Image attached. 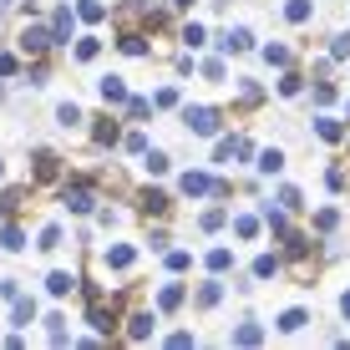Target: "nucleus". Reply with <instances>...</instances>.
Wrapping results in <instances>:
<instances>
[{
  "instance_id": "obj_1",
  "label": "nucleus",
  "mask_w": 350,
  "mask_h": 350,
  "mask_svg": "<svg viewBox=\"0 0 350 350\" xmlns=\"http://www.w3.org/2000/svg\"><path fill=\"white\" fill-rule=\"evenodd\" d=\"M183 122L198 132V137H219V112H213V107H183Z\"/></svg>"
},
{
  "instance_id": "obj_2",
  "label": "nucleus",
  "mask_w": 350,
  "mask_h": 350,
  "mask_svg": "<svg viewBox=\"0 0 350 350\" xmlns=\"http://www.w3.org/2000/svg\"><path fill=\"white\" fill-rule=\"evenodd\" d=\"M178 188H183V193H188V198H203V193H213V188H219V183H213V178H208V173H183V183H178Z\"/></svg>"
},
{
  "instance_id": "obj_3",
  "label": "nucleus",
  "mask_w": 350,
  "mask_h": 350,
  "mask_svg": "<svg viewBox=\"0 0 350 350\" xmlns=\"http://www.w3.org/2000/svg\"><path fill=\"white\" fill-rule=\"evenodd\" d=\"M51 41H56V36L41 31V26H26V31H21V51H46Z\"/></svg>"
},
{
  "instance_id": "obj_4",
  "label": "nucleus",
  "mask_w": 350,
  "mask_h": 350,
  "mask_svg": "<svg viewBox=\"0 0 350 350\" xmlns=\"http://www.w3.org/2000/svg\"><path fill=\"white\" fill-rule=\"evenodd\" d=\"M132 259H137V254H132L127 244H112V249H107V269H132Z\"/></svg>"
},
{
  "instance_id": "obj_5",
  "label": "nucleus",
  "mask_w": 350,
  "mask_h": 350,
  "mask_svg": "<svg viewBox=\"0 0 350 350\" xmlns=\"http://www.w3.org/2000/svg\"><path fill=\"white\" fill-rule=\"evenodd\" d=\"M234 345L254 350V345H264V330H259V325H239V330H234Z\"/></svg>"
},
{
  "instance_id": "obj_6",
  "label": "nucleus",
  "mask_w": 350,
  "mask_h": 350,
  "mask_svg": "<svg viewBox=\"0 0 350 350\" xmlns=\"http://www.w3.org/2000/svg\"><path fill=\"white\" fill-rule=\"evenodd\" d=\"M71 26H77V21H71V5H62L56 21H51V36H56V41H71Z\"/></svg>"
},
{
  "instance_id": "obj_7",
  "label": "nucleus",
  "mask_w": 350,
  "mask_h": 350,
  "mask_svg": "<svg viewBox=\"0 0 350 350\" xmlns=\"http://www.w3.org/2000/svg\"><path fill=\"white\" fill-rule=\"evenodd\" d=\"M305 325H310V315H305V310H284V315H280V330H284V335H299Z\"/></svg>"
},
{
  "instance_id": "obj_8",
  "label": "nucleus",
  "mask_w": 350,
  "mask_h": 350,
  "mask_svg": "<svg viewBox=\"0 0 350 350\" xmlns=\"http://www.w3.org/2000/svg\"><path fill=\"white\" fill-rule=\"evenodd\" d=\"M249 46H254V36H249L244 26H234V31L224 36V51H249Z\"/></svg>"
},
{
  "instance_id": "obj_9",
  "label": "nucleus",
  "mask_w": 350,
  "mask_h": 350,
  "mask_svg": "<svg viewBox=\"0 0 350 350\" xmlns=\"http://www.w3.org/2000/svg\"><path fill=\"white\" fill-rule=\"evenodd\" d=\"M92 203H96V198H92L87 188H71V193H66V208H71V213H92Z\"/></svg>"
},
{
  "instance_id": "obj_10",
  "label": "nucleus",
  "mask_w": 350,
  "mask_h": 350,
  "mask_svg": "<svg viewBox=\"0 0 350 350\" xmlns=\"http://www.w3.org/2000/svg\"><path fill=\"white\" fill-rule=\"evenodd\" d=\"M102 102H127V87H122V77H102Z\"/></svg>"
},
{
  "instance_id": "obj_11",
  "label": "nucleus",
  "mask_w": 350,
  "mask_h": 350,
  "mask_svg": "<svg viewBox=\"0 0 350 350\" xmlns=\"http://www.w3.org/2000/svg\"><path fill=\"white\" fill-rule=\"evenodd\" d=\"M36 178H41V183L56 178V152H36Z\"/></svg>"
},
{
  "instance_id": "obj_12",
  "label": "nucleus",
  "mask_w": 350,
  "mask_h": 350,
  "mask_svg": "<svg viewBox=\"0 0 350 350\" xmlns=\"http://www.w3.org/2000/svg\"><path fill=\"white\" fill-rule=\"evenodd\" d=\"M310 10H315V5H310V0H289V5H284V21H295V26H305V21H310Z\"/></svg>"
},
{
  "instance_id": "obj_13",
  "label": "nucleus",
  "mask_w": 350,
  "mask_h": 350,
  "mask_svg": "<svg viewBox=\"0 0 350 350\" xmlns=\"http://www.w3.org/2000/svg\"><path fill=\"white\" fill-rule=\"evenodd\" d=\"M280 167H284V152L280 148H264L259 152V173H280Z\"/></svg>"
},
{
  "instance_id": "obj_14",
  "label": "nucleus",
  "mask_w": 350,
  "mask_h": 350,
  "mask_svg": "<svg viewBox=\"0 0 350 350\" xmlns=\"http://www.w3.org/2000/svg\"><path fill=\"white\" fill-rule=\"evenodd\" d=\"M183 305V284H163V295H158V310H178Z\"/></svg>"
},
{
  "instance_id": "obj_15",
  "label": "nucleus",
  "mask_w": 350,
  "mask_h": 350,
  "mask_svg": "<svg viewBox=\"0 0 350 350\" xmlns=\"http://www.w3.org/2000/svg\"><path fill=\"white\" fill-rule=\"evenodd\" d=\"M127 335H132V340H148V335H152V315H132L127 320Z\"/></svg>"
},
{
  "instance_id": "obj_16",
  "label": "nucleus",
  "mask_w": 350,
  "mask_h": 350,
  "mask_svg": "<svg viewBox=\"0 0 350 350\" xmlns=\"http://www.w3.org/2000/svg\"><path fill=\"white\" fill-rule=\"evenodd\" d=\"M46 289H51L56 299H66L71 289H77V280H71V274H51V280H46Z\"/></svg>"
},
{
  "instance_id": "obj_17",
  "label": "nucleus",
  "mask_w": 350,
  "mask_h": 350,
  "mask_svg": "<svg viewBox=\"0 0 350 350\" xmlns=\"http://www.w3.org/2000/svg\"><path fill=\"white\" fill-rule=\"evenodd\" d=\"M10 320H16V325H31V320H36V299H21V295H16V310H10Z\"/></svg>"
},
{
  "instance_id": "obj_18",
  "label": "nucleus",
  "mask_w": 350,
  "mask_h": 350,
  "mask_svg": "<svg viewBox=\"0 0 350 350\" xmlns=\"http://www.w3.org/2000/svg\"><path fill=\"white\" fill-rule=\"evenodd\" d=\"M96 51H102L96 36H81V41H77V62H96Z\"/></svg>"
},
{
  "instance_id": "obj_19",
  "label": "nucleus",
  "mask_w": 350,
  "mask_h": 350,
  "mask_svg": "<svg viewBox=\"0 0 350 350\" xmlns=\"http://www.w3.org/2000/svg\"><path fill=\"white\" fill-rule=\"evenodd\" d=\"M315 132H320L325 142H340V137H345V132H340V122H335V117H320V122H315Z\"/></svg>"
},
{
  "instance_id": "obj_20",
  "label": "nucleus",
  "mask_w": 350,
  "mask_h": 350,
  "mask_svg": "<svg viewBox=\"0 0 350 350\" xmlns=\"http://www.w3.org/2000/svg\"><path fill=\"white\" fill-rule=\"evenodd\" d=\"M0 244H5V249H26V234H21L16 224H5V228H0Z\"/></svg>"
},
{
  "instance_id": "obj_21",
  "label": "nucleus",
  "mask_w": 350,
  "mask_h": 350,
  "mask_svg": "<svg viewBox=\"0 0 350 350\" xmlns=\"http://www.w3.org/2000/svg\"><path fill=\"white\" fill-rule=\"evenodd\" d=\"M77 16H81V21H102V16H107V5H102V0H81Z\"/></svg>"
},
{
  "instance_id": "obj_22",
  "label": "nucleus",
  "mask_w": 350,
  "mask_h": 350,
  "mask_svg": "<svg viewBox=\"0 0 350 350\" xmlns=\"http://www.w3.org/2000/svg\"><path fill=\"white\" fill-rule=\"evenodd\" d=\"M234 228H239V239H254V234H259V219H254V213H239Z\"/></svg>"
},
{
  "instance_id": "obj_23",
  "label": "nucleus",
  "mask_w": 350,
  "mask_h": 350,
  "mask_svg": "<svg viewBox=\"0 0 350 350\" xmlns=\"http://www.w3.org/2000/svg\"><path fill=\"white\" fill-rule=\"evenodd\" d=\"M92 325H96V330H112V315H107V305H102V299H92Z\"/></svg>"
},
{
  "instance_id": "obj_24",
  "label": "nucleus",
  "mask_w": 350,
  "mask_h": 350,
  "mask_svg": "<svg viewBox=\"0 0 350 350\" xmlns=\"http://www.w3.org/2000/svg\"><path fill=\"white\" fill-rule=\"evenodd\" d=\"M228 264H234V249H213V254H208V269L213 274H224Z\"/></svg>"
},
{
  "instance_id": "obj_25",
  "label": "nucleus",
  "mask_w": 350,
  "mask_h": 350,
  "mask_svg": "<svg viewBox=\"0 0 350 350\" xmlns=\"http://www.w3.org/2000/svg\"><path fill=\"white\" fill-rule=\"evenodd\" d=\"M274 269H280V259H274V254H259V259H254V274H259V280H274Z\"/></svg>"
},
{
  "instance_id": "obj_26",
  "label": "nucleus",
  "mask_w": 350,
  "mask_h": 350,
  "mask_svg": "<svg viewBox=\"0 0 350 350\" xmlns=\"http://www.w3.org/2000/svg\"><path fill=\"white\" fill-rule=\"evenodd\" d=\"M36 249H62V228L46 224V228H41V244H36Z\"/></svg>"
},
{
  "instance_id": "obj_27",
  "label": "nucleus",
  "mask_w": 350,
  "mask_h": 350,
  "mask_svg": "<svg viewBox=\"0 0 350 350\" xmlns=\"http://www.w3.org/2000/svg\"><path fill=\"white\" fill-rule=\"evenodd\" d=\"M264 62L269 66H289V46H264Z\"/></svg>"
},
{
  "instance_id": "obj_28",
  "label": "nucleus",
  "mask_w": 350,
  "mask_h": 350,
  "mask_svg": "<svg viewBox=\"0 0 350 350\" xmlns=\"http://www.w3.org/2000/svg\"><path fill=\"white\" fill-rule=\"evenodd\" d=\"M142 208H148V213H163V208H167V193H142Z\"/></svg>"
},
{
  "instance_id": "obj_29",
  "label": "nucleus",
  "mask_w": 350,
  "mask_h": 350,
  "mask_svg": "<svg viewBox=\"0 0 350 350\" xmlns=\"http://www.w3.org/2000/svg\"><path fill=\"white\" fill-rule=\"evenodd\" d=\"M280 208H305V198H299V188H280Z\"/></svg>"
},
{
  "instance_id": "obj_30",
  "label": "nucleus",
  "mask_w": 350,
  "mask_h": 350,
  "mask_svg": "<svg viewBox=\"0 0 350 350\" xmlns=\"http://www.w3.org/2000/svg\"><path fill=\"white\" fill-rule=\"evenodd\" d=\"M188 264H193V254H183V249H173V254H167V269H173V274H183Z\"/></svg>"
},
{
  "instance_id": "obj_31",
  "label": "nucleus",
  "mask_w": 350,
  "mask_h": 350,
  "mask_svg": "<svg viewBox=\"0 0 350 350\" xmlns=\"http://www.w3.org/2000/svg\"><path fill=\"white\" fill-rule=\"evenodd\" d=\"M56 117H62V127H77V122H81V112H77V102H62V112H56Z\"/></svg>"
},
{
  "instance_id": "obj_32",
  "label": "nucleus",
  "mask_w": 350,
  "mask_h": 350,
  "mask_svg": "<svg viewBox=\"0 0 350 350\" xmlns=\"http://www.w3.org/2000/svg\"><path fill=\"white\" fill-rule=\"evenodd\" d=\"M127 112H132V117H148L152 102H148V96H127Z\"/></svg>"
},
{
  "instance_id": "obj_33",
  "label": "nucleus",
  "mask_w": 350,
  "mask_h": 350,
  "mask_svg": "<svg viewBox=\"0 0 350 350\" xmlns=\"http://www.w3.org/2000/svg\"><path fill=\"white\" fill-rule=\"evenodd\" d=\"M335 224H340V213H335V208H325V213H315V228H325V234H330Z\"/></svg>"
},
{
  "instance_id": "obj_34",
  "label": "nucleus",
  "mask_w": 350,
  "mask_h": 350,
  "mask_svg": "<svg viewBox=\"0 0 350 350\" xmlns=\"http://www.w3.org/2000/svg\"><path fill=\"white\" fill-rule=\"evenodd\" d=\"M219 295H224L219 284H203V289H198V305H219Z\"/></svg>"
},
{
  "instance_id": "obj_35",
  "label": "nucleus",
  "mask_w": 350,
  "mask_h": 350,
  "mask_svg": "<svg viewBox=\"0 0 350 350\" xmlns=\"http://www.w3.org/2000/svg\"><path fill=\"white\" fill-rule=\"evenodd\" d=\"M127 152H142V158H148V137H142V132H127Z\"/></svg>"
},
{
  "instance_id": "obj_36",
  "label": "nucleus",
  "mask_w": 350,
  "mask_h": 350,
  "mask_svg": "<svg viewBox=\"0 0 350 350\" xmlns=\"http://www.w3.org/2000/svg\"><path fill=\"white\" fill-rule=\"evenodd\" d=\"M122 51H127V56H142L148 46H142V36H122Z\"/></svg>"
},
{
  "instance_id": "obj_37",
  "label": "nucleus",
  "mask_w": 350,
  "mask_h": 350,
  "mask_svg": "<svg viewBox=\"0 0 350 350\" xmlns=\"http://www.w3.org/2000/svg\"><path fill=\"white\" fill-rule=\"evenodd\" d=\"M264 219H269V228H274V234H284V213L274 208V203H269V208H264Z\"/></svg>"
},
{
  "instance_id": "obj_38",
  "label": "nucleus",
  "mask_w": 350,
  "mask_h": 350,
  "mask_svg": "<svg viewBox=\"0 0 350 350\" xmlns=\"http://www.w3.org/2000/svg\"><path fill=\"white\" fill-rule=\"evenodd\" d=\"M330 56H335V62H345V56H350V36H335V46H330Z\"/></svg>"
},
{
  "instance_id": "obj_39",
  "label": "nucleus",
  "mask_w": 350,
  "mask_h": 350,
  "mask_svg": "<svg viewBox=\"0 0 350 350\" xmlns=\"http://www.w3.org/2000/svg\"><path fill=\"white\" fill-rule=\"evenodd\" d=\"M117 137H122V132H117V122H102V127H96V142H117Z\"/></svg>"
},
{
  "instance_id": "obj_40",
  "label": "nucleus",
  "mask_w": 350,
  "mask_h": 350,
  "mask_svg": "<svg viewBox=\"0 0 350 350\" xmlns=\"http://www.w3.org/2000/svg\"><path fill=\"white\" fill-rule=\"evenodd\" d=\"M152 107H178V92H173V87H163L158 96H152Z\"/></svg>"
},
{
  "instance_id": "obj_41",
  "label": "nucleus",
  "mask_w": 350,
  "mask_h": 350,
  "mask_svg": "<svg viewBox=\"0 0 350 350\" xmlns=\"http://www.w3.org/2000/svg\"><path fill=\"white\" fill-rule=\"evenodd\" d=\"M148 173H167V158H163V152H148Z\"/></svg>"
},
{
  "instance_id": "obj_42",
  "label": "nucleus",
  "mask_w": 350,
  "mask_h": 350,
  "mask_svg": "<svg viewBox=\"0 0 350 350\" xmlns=\"http://www.w3.org/2000/svg\"><path fill=\"white\" fill-rule=\"evenodd\" d=\"M167 350H193V335H167Z\"/></svg>"
},
{
  "instance_id": "obj_43",
  "label": "nucleus",
  "mask_w": 350,
  "mask_h": 350,
  "mask_svg": "<svg viewBox=\"0 0 350 350\" xmlns=\"http://www.w3.org/2000/svg\"><path fill=\"white\" fill-rule=\"evenodd\" d=\"M340 310H345V320H350V289H345V295H340Z\"/></svg>"
},
{
  "instance_id": "obj_44",
  "label": "nucleus",
  "mask_w": 350,
  "mask_h": 350,
  "mask_svg": "<svg viewBox=\"0 0 350 350\" xmlns=\"http://www.w3.org/2000/svg\"><path fill=\"white\" fill-rule=\"evenodd\" d=\"M173 5H183V10H188V5H193V0H173Z\"/></svg>"
},
{
  "instance_id": "obj_45",
  "label": "nucleus",
  "mask_w": 350,
  "mask_h": 350,
  "mask_svg": "<svg viewBox=\"0 0 350 350\" xmlns=\"http://www.w3.org/2000/svg\"><path fill=\"white\" fill-rule=\"evenodd\" d=\"M0 178H5V167H0Z\"/></svg>"
},
{
  "instance_id": "obj_46",
  "label": "nucleus",
  "mask_w": 350,
  "mask_h": 350,
  "mask_svg": "<svg viewBox=\"0 0 350 350\" xmlns=\"http://www.w3.org/2000/svg\"><path fill=\"white\" fill-rule=\"evenodd\" d=\"M0 208H5V198H0Z\"/></svg>"
}]
</instances>
